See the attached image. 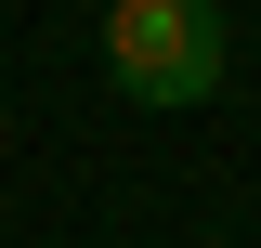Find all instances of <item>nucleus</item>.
<instances>
[{"mask_svg":"<svg viewBox=\"0 0 261 248\" xmlns=\"http://www.w3.org/2000/svg\"><path fill=\"white\" fill-rule=\"evenodd\" d=\"M105 79L157 118H196L222 92V0H105Z\"/></svg>","mask_w":261,"mask_h":248,"instance_id":"obj_1","label":"nucleus"}]
</instances>
